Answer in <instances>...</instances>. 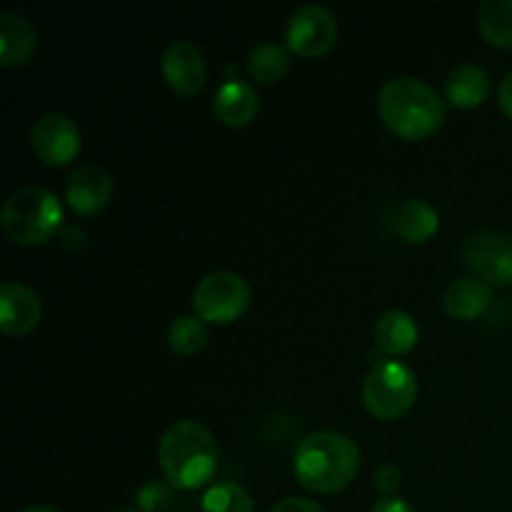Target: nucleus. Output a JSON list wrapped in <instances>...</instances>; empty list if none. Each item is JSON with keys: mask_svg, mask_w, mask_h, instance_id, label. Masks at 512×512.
I'll return each mask as SVG.
<instances>
[{"mask_svg": "<svg viewBox=\"0 0 512 512\" xmlns=\"http://www.w3.org/2000/svg\"><path fill=\"white\" fill-rule=\"evenodd\" d=\"M293 470L305 490L333 495L348 488L360 470V448L343 433L320 430L298 445Z\"/></svg>", "mask_w": 512, "mask_h": 512, "instance_id": "1", "label": "nucleus"}, {"mask_svg": "<svg viewBox=\"0 0 512 512\" xmlns=\"http://www.w3.org/2000/svg\"><path fill=\"white\" fill-rule=\"evenodd\" d=\"M380 120L403 140H425L438 133L445 120V103L428 83L410 75L390 78L378 93Z\"/></svg>", "mask_w": 512, "mask_h": 512, "instance_id": "2", "label": "nucleus"}, {"mask_svg": "<svg viewBox=\"0 0 512 512\" xmlns=\"http://www.w3.org/2000/svg\"><path fill=\"white\" fill-rule=\"evenodd\" d=\"M215 435L195 420H178L163 433L158 460L165 480L178 490H195L208 483L218 470Z\"/></svg>", "mask_w": 512, "mask_h": 512, "instance_id": "3", "label": "nucleus"}, {"mask_svg": "<svg viewBox=\"0 0 512 512\" xmlns=\"http://www.w3.org/2000/svg\"><path fill=\"white\" fill-rule=\"evenodd\" d=\"M0 225L15 245H23V248L43 245L63 225V205L48 188L23 185L5 200Z\"/></svg>", "mask_w": 512, "mask_h": 512, "instance_id": "4", "label": "nucleus"}, {"mask_svg": "<svg viewBox=\"0 0 512 512\" xmlns=\"http://www.w3.org/2000/svg\"><path fill=\"white\" fill-rule=\"evenodd\" d=\"M418 398V378L400 360H383L363 383V403L378 420H398L413 408Z\"/></svg>", "mask_w": 512, "mask_h": 512, "instance_id": "5", "label": "nucleus"}, {"mask_svg": "<svg viewBox=\"0 0 512 512\" xmlns=\"http://www.w3.org/2000/svg\"><path fill=\"white\" fill-rule=\"evenodd\" d=\"M250 285L243 275L218 270L193 288V310L203 323L228 325L243 318L250 308Z\"/></svg>", "mask_w": 512, "mask_h": 512, "instance_id": "6", "label": "nucleus"}, {"mask_svg": "<svg viewBox=\"0 0 512 512\" xmlns=\"http://www.w3.org/2000/svg\"><path fill=\"white\" fill-rule=\"evenodd\" d=\"M340 23L335 13L325 5L310 3L295 10L288 20V30H285V40H288L290 53L300 55V58H320L333 45L338 43Z\"/></svg>", "mask_w": 512, "mask_h": 512, "instance_id": "7", "label": "nucleus"}, {"mask_svg": "<svg viewBox=\"0 0 512 512\" xmlns=\"http://www.w3.org/2000/svg\"><path fill=\"white\" fill-rule=\"evenodd\" d=\"M30 145L40 163L60 168L78 158L83 140H80V128L73 118L63 113H45L43 118L35 120Z\"/></svg>", "mask_w": 512, "mask_h": 512, "instance_id": "8", "label": "nucleus"}, {"mask_svg": "<svg viewBox=\"0 0 512 512\" xmlns=\"http://www.w3.org/2000/svg\"><path fill=\"white\" fill-rule=\"evenodd\" d=\"M465 265L490 285L512 283V240L498 230H480L465 240Z\"/></svg>", "mask_w": 512, "mask_h": 512, "instance_id": "9", "label": "nucleus"}, {"mask_svg": "<svg viewBox=\"0 0 512 512\" xmlns=\"http://www.w3.org/2000/svg\"><path fill=\"white\" fill-rule=\"evenodd\" d=\"M160 68L170 88L183 98H195L208 83V65H205L203 53L190 40H173L165 48Z\"/></svg>", "mask_w": 512, "mask_h": 512, "instance_id": "10", "label": "nucleus"}, {"mask_svg": "<svg viewBox=\"0 0 512 512\" xmlns=\"http://www.w3.org/2000/svg\"><path fill=\"white\" fill-rule=\"evenodd\" d=\"M43 320V300L18 280L0 285V330L10 338L33 333Z\"/></svg>", "mask_w": 512, "mask_h": 512, "instance_id": "11", "label": "nucleus"}, {"mask_svg": "<svg viewBox=\"0 0 512 512\" xmlns=\"http://www.w3.org/2000/svg\"><path fill=\"white\" fill-rule=\"evenodd\" d=\"M113 175L100 165H83L65 183V200L78 215H98L113 200Z\"/></svg>", "mask_w": 512, "mask_h": 512, "instance_id": "12", "label": "nucleus"}, {"mask_svg": "<svg viewBox=\"0 0 512 512\" xmlns=\"http://www.w3.org/2000/svg\"><path fill=\"white\" fill-rule=\"evenodd\" d=\"M260 110L258 93L243 80H228L218 88L213 100V113L228 128H245L255 120Z\"/></svg>", "mask_w": 512, "mask_h": 512, "instance_id": "13", "label": "nucleus"}, {"mask_svg": "<svg viewBox=\"0 0 512 512\" xmlns=\"http://www.w3.org/2000/svg\"><path fill=\"white\" fill-rule=\"evenodd\" d=\"M493 303V288L480 278H460L448 285L443 308L455 320H475Z\"/></svg>", "mask_w": 512, "mask_h": 512, "instance_id": "14", "label": "nucleus"}, {"mask_svg": "<svg viewBox=\"0 0 512 512\" xmlns=\"http://www.w3.org/2000/svg\"><path fill=\"white\" fill-rule=\"evenodd\" d=\"M38 45V33L25 15L0 13V65L15 68L28 63Z\"/></svg>", "mask_w": 512, "mask_h": 512, "instance_id": "15", "label": "nucleus"}, {"mask_svg": "<svg viewBox=\"0 0 512 512\" xmlns=\"http://www.w3.org/2000/svg\"><path fill=\"white\" fill-rule=\"evenodd\" d=\"M488 93L490 75L488 70L480 68V65H455L448 73V78H445V98H448L450 105H455V108H478V105H483V100L488 98Z\"/></svg>", "mask_w": 512, "mask_h": 512, "instance_id": "16", "label": "nucleus"}, {"mask_svg": "<svg viewBox=\"0 0 512 512\" xmlns=\"http://www.w3.org/2000/svg\"><path fill=\"white\" fill-rule=\"evenodd\" d=\"M373 335L383 353L405 355L418 343V325H415L413 315H408L405 310H390V313L380 315Z\"/></svg>", "mask_w": 512, "mask_h": 512, "instance_id": "17", "label": "nucleus"}, {"mask_svg": "<svg viewBox=\"0 0 512 512\" xmlns=\"http://www.w3.org/2000/svg\"><path fill=\"white\" fill-rule=\"evenodd\" d=\"M440 215L428 200H408L400 205L398 218H395V230L403 240L413 245H423L438 233Z\"/></svg>", "mask_w": 512, "mask_h": 512, "instance_id": "18", "label": "nucleus"}, {"mask_svg": "<svg viewBox=\"0 0 512 512\" xmlns=\"http://www.w3.org/2000/svg\"><path fill=\"white\" fill-rule=\"evenodd\" d=\"M478 30L495 48L512 50V0H485L478 8Z\"/></svg>", "mask_w": 512, "mask_h": 512, "instance_id": "19", "label": "nucleus"}, {"mask_svg": "<svg viewBox=\"0 0 512 512\" xmlns=\"http://www.w3.org/2000/svg\"><path fill=\"white\" fill-rule=\"evenodd\" d=\"M290 60L288 50L278 43H265L255 45L253 53L248 58V70L253 75V80H258L260 85H275L288 75Z\"/></svg>", "mask_w": 512, "mask_h": 512, "instance_id": "20", "label": "nucleus"}, {"mask_svg": "<svg viewBox=\"0 0 512 512\" xmlns=\"http://www.w3.org/2000/svg\"><path fill=\"white\" fill-rule=\"evenodd\" d=\"M208 343V328L198 315H180L168 328V345L175 355L193 358Z\"/></svg>", "mask_w": 512, "mask_h": 512, "instance_id": "21", "label": "nucleus"}, {"mask_svg": "<svg viewBox=\"0 0 512 512\" xmlns=\"http://www.w3.org/2000/svg\"><path fill=\"white\" fill-rule=\"evenodd\" d=\"M255 503L238 483H218L203 495V512H253Z\"/></svg>", "mask_w": 512, "mask_h": 512, "instance_id": "22", "label": "nucleus"}, {"mask_svg": "<svg viewBox=\"0 0 512 512\" xmlns=\"http://www.w3.org/2000/svg\"><path fill=\"white\" fill-rule=\"evenodd\" d=\"M400 483H403V475H400V470L395 468V465L385 463L375 470V488H378L385 498H390V495L400 488Z\"/></svg>", "mask_w": 512, "mask_h": 512, "instance_id": "23", "label": "nucleus"}, {"mask_svg": "<svg viewBox=\"0 0 512 512\" xmlns=\"http://www.w3.org/2000/svg\"><path fill=\"white\" fill-rule=\"evenodd\" d=\"M270 512H325L315 500L308 498H285L280 503L273 505Z\"/></svg>", "mask_w": 512, "mask_h": 512, "instance_id": "24", "label": "nucleus"}, {"mask_svg": "<svg viewBox=\"0 0 512 512\" xmlns=\"http://www.w3.org/2000/svg\"><path fill=\"white\" fill-rule=\"evenodd\" d=\"M373 512H418V510H415L408 500L390 495V498H380L378 503L373 505Z\"/></svg>", "mask_w": 512, "mask_h": 512, "instance_id": "25", "label": "nucleus"}, {"mask_svg": "<svg viewBox=\"0 0 512 512\" xmlns=\"http://www.w3.org/2000/svg\"><path fill=\"white\" fill-rule=\"evenodd\" d=\"M498 103H500V108H503V113L508 115V118H512V70L505 75L503 83H500Z\"/></svg>", "mask_w": 512, "mask_h": 512, "instance_id": "26", "label": "nucleus"}, {"mask_svg": "<svg viewBox=\"0 0 512 512\" xmlns=\"http://www.w3.org/2000/svg\"><path fill=\"white\" fill-rule=\"evenodd\" d=\"M20 512H60L58 508H50V505H30V508L20 510Z\"/></svg>", "mask_w": 512, "mask_h": 512, "instance_id": "27", "label": "nucleus"}, {"mask_svg": "<svg viewBox=\"0 0 512 512\" xmlns=\"http://www.w3.org/2000/svg\"><path fill=\"white\" fill-rule=\"evenodd\" d=\"M110 512H140V510H135V508H115V510H110Z\"/></svg>", "mask_w": 512, "mask_h": 512, "instance_id": "28", "label": "nucleus"}]
</instances>
